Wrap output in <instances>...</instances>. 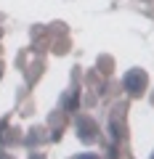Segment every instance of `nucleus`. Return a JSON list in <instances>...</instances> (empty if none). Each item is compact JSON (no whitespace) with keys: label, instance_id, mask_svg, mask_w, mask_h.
Masks as SVG:
<instances>
[{"label":"nucleus","instance_id":"nucleus-1","mask_svg":"<svg viewBox=\"0 0 154 159\" xmlns=\"http://www.w3.org/2000/svg\"><path fill=\"white\" fill-rule=\"evenodd\" d=\"M143 88H146V74H143L141 69H133V72L125 74V90H128V93L138 96Z\"/></svg>","mask_w":154,"mask_h":159},{"label":"nucleus","instance_id":"nucleus-2","mask_svg":"<svg viewBox=\"0 0 154 159\" xmlns=\"http://www.w3.org/2000/svg\"><path fill=\"white\" fill-rule=\"evenodd\" d=\"M77 159H98V157H96V154H80Z\"/></svg>","mask_w":154,"mask_h":159}]
</instances>
